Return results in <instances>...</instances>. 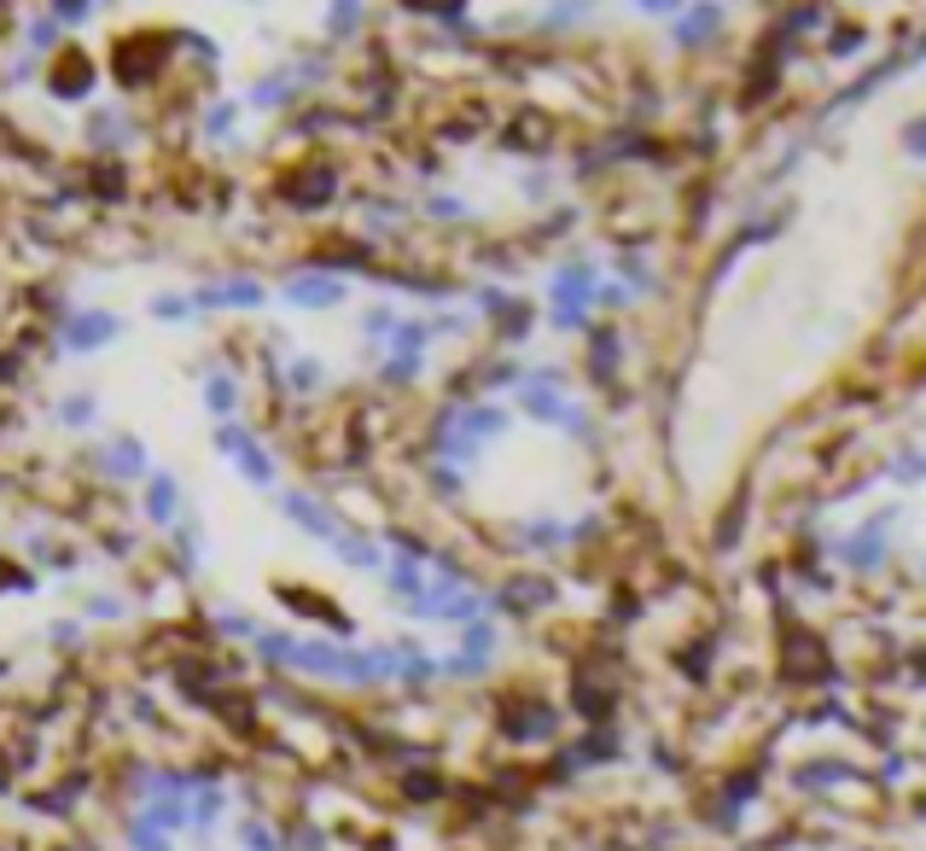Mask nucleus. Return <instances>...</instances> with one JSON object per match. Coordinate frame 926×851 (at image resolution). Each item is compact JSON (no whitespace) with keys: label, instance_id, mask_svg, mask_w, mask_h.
<instances>
[{"label":"nucleus","instance_id":"1","mask_svg":"<svg viewBox=\"0 0 926 851\" xmlns=\"http://www.w3.org/2000/svg\"><path fill=\"white\" fill-rule=\"evenodd\" d=\"M805 554L862 613L926 624V385L857 432L805 519Z\"/></svg>","mask_w":926,"mask_h":851},{"label":"nucleus","instance_id":"2","mask_svg":"<svg viewBox=\"0 0 926 851\" xmlns=\"http://www.w3.org/2000/svg\"><path fill=\"white\" fill-rule=\"evenodd\" d=\"M356 298V280L344 269H326V262H303V269H286L280 287H274V303L292 315H333L344 303Z\"/></svg>","mask_w":926,"mask_h":851},{"label":"nucleus","instance_id":"3","mask_svg":"<svg viewBox=\"0 0 926 851\" xmlns=\"http://www.w3.org/2000/svg\"><path fill=\"white\" fill-rule=\"evenodd\" d=\"M211 450L222 455V461H234V473L251 484V491H280V461H274V450L257 438V425L251 420H216L211 425Z\"/></svg>","mask_w":926,"mask_h":851},{"label":"nucleus","instance_id":"4","mask_svg":"<svg viewBox=\"0 0 926 851\" xmlns=\"http://www.w3.org/2000/svg\"><path fill=\"white\" fill-rule=\"evenodd\" d=\"M76 134L94 158H129L147 140V117L134 106H122V99H94V106H82Z\"/></svg>","mask_w":926,"mask_h":851},{"label":"nucleus","instance_id":"5","mask_svg":"<svg viewBox=\"0 0 926 851\" xmlns=\"http://www.w3.org/2000/svg\"><path fill=\"white\" fill-rule=\"evenodd\" d=\"M193 303H198V321H204V315H262V310L274 303V287H269L262 274L228 269V274L193 280Z\"/></svg>","mask_w":926,"mask_h":851},{"label":"nucleus","instance_id":"6","mask_svg":"<svg viewBox=\"0 0 926 851\" xmlns=\"http://www.w3.org/2000/svg\"><path fill=\"white\" fill-rule=\"evenodd\" d=\"M122 333H129V321L117 310H106V303H65V310H58V327H53L65 356H99V351H111Z\"/></svg>","mask_w":926,"mask_h":851},{"label":"nucleus","instance_id":"7","mask_svg":"<svg viewBox=\"0 0 926 851\" xmlns=\"http://www.w3.org/2000/svg\"><path fill=\"white\" fill-rule=\"evenodd\" d=\"M99 83H106V71H99L94 53L76 47V42H65L47 65H41V94H47L53 106H94Z\"/></svg>","mask_w":926,"mask_h":851},{"label":"nucleus","instance_id":"8","mask_svg":"<svg viewBox=\"0 0 926 851\" xmlns=\"http://www.w3.org/2000/svg\"><path fill=\"white\" fill-rule=\"evenodd\" d=\"M88 461L99 467V478H106V484H147V473H152V450H147V443H140L134 432L99 438Z\"/></svg>","mask_w":926,"mask_h":851},{"label":"nucleus","instance_id":"9","mask_svg":"<svg viewBox=\"0 0 926 851\" xmlns=\"http://www.w3.org/2000/svg\"><path fill=\"white\" fill-rule=\"evenodd\" d=\"M187 514V484H181L175 467H152L147 484H140V519L152 525V531H170V525Z\"/></svg>","mask_w":926,"mask_h":851},{"label":"nucleus","instance_id":"10","mask_svg":"<svg viewBox=\"0 0 926 851\" xmlns=\"http://www.w3.org/2000/svg\"><path fill=\"white\" fill-rule=\"evenodd\" d=\"M245 117L251 111H245L239 94H211V99H198V111H193V134L204 147H239Z\"/></svg>","mask_w":926,"mask_h":851},{"label":"nucleus","instance_id":"11","mask_svg":"<svg viewBox=\"0 0 926 851\" xmlns=\"http://www.w3.org/2000/svg\"><path fill=\"white\" fill-rule=\"evenodd\" d=\"M163 542H170V560H175V572L181 578H193V572H204V565H211V525H204L193 508L187 514H181L175 525H170V531H163Z\"/></svg>","mask_w":926,"mask_h":851},{"label":"nucleus","instance_id":"12","mask_svg":"<svg viewBox=\"0 0 926 851\" xmlns=\"http://www.w3.org/2000/svg\"><path fill=\"white\" fill-rule=\"evenodd\" d=\"M198 402H204V414H211V420H239V414H245V385H239V374L222 368V362H211V368H204V379H198Z\"/></svg>","mask_w":926,"mask_h":851},{"label":"nucleus","instance_id":"13","mask_svg":"<svg viewBox=\"0 0 926 851\" xmlns=\"http://www.w3.org/2000/svg\"><path fill=\"white\" fill-rule=\"evenodd\" d=\"M222 817H228V794H222V782H193V810H187V834H198V845L216 840Z\"/></svg>","mask_w":926,"mask_h":851},{"label":"nucleus","instance_id":"14","mask_svg":"<svg viewBox=\"0 0 926 851\" xmlns=\"http://www.w3.org/2000/svg\"><path fill=\"white\" fill-rule=\"evenodd\" d=\"M71 42V30L58 24V18L41 7V12H24L18 18V53H35V58H53L58 47Z\"/></svg>","mask_w":926,"mask_h":851},{"label":"nucleus","instance_id":"15","mask_svg":"<svg viewBox=\"0 0 926 851\" xmlns=\"http://www.w3.org/2000/svg\"><path fill=\"white\" fill-rule=\"evenodd\" d=\"M367 30V0H326L321 12V42L326 47H349Z\"/></svg>","mask_w":926,"mask_h":851},{"label":"nucleus","instance_id":"16","mask_svg":"<svg viewBox=\"0 0 926 851\" xmlns=\"http://www.w3.org/2000/svg\"><path fill=\"white\" fill-rule=\"evenodd\" d=\"M147 315L158 327H193L198 321V303H193V287H158L147 298Z\"/></svg>","mask_w":926,"mask_h":851},{"label":"nucleus","instance_id":"17","mask_svg":"<svg viewBox=\"0 0 926 851\" xmlns=\"http://www.w3.org/2000/svg\"><path fill=\"white\" fill-rule=\"evenodd\" d=\"M53 425H65V432H94V425H99V391L71 385V391L53 402Z\"/></svg>","mask_w":926,"mask_h":851},{"label":"nucleus","instance_id":"18","mask_svg":"<svg viewBox=\"0 0 926 851\" xmlns=\"http://www.w3.org/2000/svg\"><path fill=\"white\" fill-rule=\"evenodd\" d=\"M82 618L88 624H122L129 618V595L122 590H94L88 601H82Z\"/></svg>","mask_w":926,"mask_h":851},{"label":"nucleus","instance_id":"19","mask_svg":"<svg viewBox=\"0 0 926 851\" xmlns=\"http://www.w3.org/2000/svg\"><path fill=\"white\" fill-rule=\"evenodd\" d=\"M129 851H175V845H170V828L152 822L147 810H134V822H129Z\"/></svg>","mask_w":926,"mask_h":851},{"label":"nucleus","instance_id":"20","mask_svg":"<svg viewBox=\"0 0 926 851\" xmlns=\"http://www.w3.org/2000/svg\"><path fill=\"white\" fill-rule=\"evenodd\" d=\"M234 834H239V851H286L269 817H239V828H234Z\"/></svg>","mask_w":926,"mask_h":851},{"label":"nucleus","instance_id":"21","mask_svg":"<svg viewBox=\"0 0 926 851\" xmlns=\"http://www.w3.org/2000/svg\"><path fill=\"white\" fill-rule=\"evenodd\" d=\"M47 12L65 30H82V24H94V18H99V0H47Z\"/></svg>","mask_w":926,"mask_h":851},{"label":"nucleus","instance_id":"22","mask_svg":"<svg viewBox=\"0 0 926 851\" xmlns=\"http://www.w3.org/2000/svg\"><path fill=\"white\" fill-rule=\"evenodd\" d=\"M82 636H88V618H53L47 624V642L53 647H76Z\"/></svg>","mask_w":926,"mask_h":851},{"label":"nucleus","instance_id":"23","mask_svg":"<svg viewBox=\"0 0 926 851\" xmlns=\"http://www.w3.org/2000/svg\"><path fill=\"white\" fill-rule=\"evenodd\" d=\"M106 7H129V0H99V12H106Z\"/></svg>","mask_w":926,"mask_h":851}]
</instances>
